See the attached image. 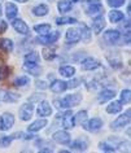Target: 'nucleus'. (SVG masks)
Instances as JSON below:
<instances>
[{
    "instance_id": "79ce46f5",
    "label": "nucleus",
    "mask_w": 131,
    "mask_h": 153,
    "mask_svg": "<svg viewBox=\"0 0 131 153\" xmlns=\"http://www.w3.org/2000/svg\"><path fill=\"white\" fill-rule=\"evenodd\" d=\"M53 105H55L57 109H60V110H66V109H69L66 101H65L64 99H56V100L53 101Z\"/></svg>"
},
{
    "instance_id": "1a4fd4ad",
    "label": "nucleus",
    "mask_w": 131,
    "mask_h": 153,
    "mask_svg": "<svg viewBox=\"0 0 131 153\" xmlns=\"http://www.w3.org/2000/svg\"><path fill=\"white\" fill-rule=\"evenodd\" d=\"M100 66H101L100 61L94 59V57H86V59L82 60V62H80V68H82V70H86V71L96 70V69H99Z\"/></svg>"
},
{
    "instance_id": "ea45409f",
    "label": "nucleus",
    "mask_w": 131,
    "mask_h": 153,
    "mask_svg": "<svg viewBox=\"0 0 131 153\" xmlns=\"http://www.w3.org/2000/svg\"><path fill=\"white\" fill-rule=\"evenodd\" d=\"M14 139L12 136H8V135H3L0 136V148H8L10 144H12V141Z\"/></svg>"
},
{
    "instance_id": "58836bf2",
    "label": "nucleus",
    "mask_w": 131,
    "mask_h": 153,
    "mask_svg": "<svg viewBox=\"0 0 131 153\" xmlns=\"http://www.w3.org/2000/svg\"><path fill=\"white\" fill-rule=\"evenodd\" d=\"M99 151H101V152H106V153H113L117 151V148L114 147V145H112L109 143H106V141H100L99 143Z\"/></svg>"
},
{
    "instance_id": "4be33fe9",
    "label": "nucleus",
    "mask_w": 131,
    "mask_h": 153,
    "mask_svg": "<svg viewBox=\"0 0 131 153\" xmlns=\"http://www.w3.org/2000/svg\"><path fill=\"white\" fill-rule=\"evenodd\" d=\"M63 127L65 130H71L75 127V121H74V116L70 110L65 112L63 114Z\"/></svg>"
},
{
    "instance_id": "b1692460",
    "label": "nucleus",
    "mask_w": 131,
    "mask_h": 153,
    "mask_svg": "<svg viewBox=\"0 0 131 153\" xmlns=\"http://www.w3.org/2000/svg\"><path fill=\"white\" fill-rule=\"evenodd\" d=\"M17 14H18L17 5L14 4V3H7V5H5V17H7V20H9V21L14 20V18L17 17Z\"/></svg>"
},
{
    "instance_id": "c03bdc74",
    "label": "nucleus",
    "mask_w": 131,
    "mask_h": 153,
    "mask_svg": "<svg viewBox=\"0 0 131 153\" xmlns=\"http://www.w3.org/2000/svg\"><path fill=\"white\" fill-rule=\"evenodd\" d=\"M9 68L8 66H0V81L1 79H4V78H7V76L9 75Z\"/></svg>"
},
{
    "instance_id": "4c0bfd02",
    "label": "nucleus",
    "mask_w": 131,
    "mask_h": 153,
    "mask_svg": "<svg viewBox=\"0 0 131 153\" xmlns=\"http://www.w3.org/2000/svg\"><path fill=\"white\" fill-rule=\"evenodd\" d=\"M30 83V78L28 75H21V76H17L16 79L13 81V86L14 87H25Z\"/></svg>"
},
{
    "instance_id": "5701e85b",
    "label": "nucleus",
    "mask_w": 131,
    "mask_h": 153,
    "mask_svg": "<svg viewBox=\"0 0 131 153\" xmlns=\"http://www.w3.org/2000/svg\"><path fill=\"white\" fill-rule=\"evenodd\" d=\"M79 33H80V40H83V43H90L92 39V31L86 24H80Z\"/></svg>"
},
{
    "instance_id": "f3484780",
    "label": "nucleus",
    "mask_w": 131,
    "mask_h": 153,
    "mask_svg": "<svg viewBox=\"0 0 131 153\" xmlns=\"http://www.w3.org/2000/svg\"><path fill=\"white\" fill-rule=\"evenodd\" d=\"M115 96V91L114 90H109V88H104L103 91H100L98 95V101L100 104H105V102L113 100Z\"/></svg>"
},
{
    "instance_id": "4468645a",
    "label": "nucleus",
    "mask_w": 131,
    "mask_h": 153,
    "mask_svg": "<svg viewBox=\"0 0 131 153\" xmlns=\"http://www.w3.org/2000/svg\"><path fill=\"white\" fill-rule=\"evenodd\" d=\"M53 112V109H52V106L49 105V102L47 100H43L39 102V106H38V109H36V114H38V117H49L52 114Z\"/></svg>"
},
{
    "instance_id": "de8ad7c7",
    "label": "nucleus",
    "mask_w": 131,
    "mask_h": 153,
    "mask_svg": "<svg viewBox=\"0 0 131 153\" xmlns=\"http://www.w3.org/2000/svg\"><path fill=\"white\" fill-rule=\"evenodd\" d=\"M7 27H8V24H7L5 21H1L0 20V34H3L7 30Z\"/></svg>"
},
{
    "instance_id": "2eb2a0df",
    "label": "nucleus",
    "mask_w": 131,
    "mask_h": 153,
    "mask_svg": "<svg viewBox=\"0 0 131 153\" xmlns=\"http://www.w3.org/2000/svg\"><path fill=\"white\" fill-rule=\"evenodd\" d=\"M35 145L39 148V152L40 153H52L55 151V145H53L51 141L45 140V139H36L35 141Z\"/></svg>"
},
{
    "instance_id": "3c124183",
    "label": "nucleus",
    "mask_w": 131,
    "mask_h": 153,
    "mask_svg": "<svg viewBox=\"0 0 131 153\" xmlns=\"http://www.w3.org/2000/svg\"><path fill=\"white\" fill-rule=\"evenodd\" d=\"M127 16H130V5H127Z\"/></svg>"
},
{
    "instance_id": "a878e982",
    "label": "nucleus",
    "mask_w": 131,
    "mask_h": 153,
    "mask_svg": "<svg viewBox=\"0 0 131 153\" xmlns=\"http://www.w3.org/2000/svg\"><path fill=\"white\" fill-rule=\"evenodd\" d=\"M64 100L66 101L69 108H73V106H77V105L80 104V101H82V96H80L79 94H73V95H68V96H65Z\"/></svg>"
},
{
    "instance_id": "e433bc0d",
    "label": "nucleus",
    "mask_w": 131,
    "mask_h": 153,
    "mask_svg": "<svg viewBox=\"0 0 131 153\" xmlns=\"http://www.w3.org/2000/svg\"><path fill=\"white\" fill-rule=\"evenodd\" d=\"M88 120V113L87 110H79L78 113L74 116V121H75V125H82L84 123Z\"/></svg>"
},
{
    "instance_id": "7c9ffc66",
    "label": "nucleus",
    "mask_w": 131,
    "mask_h": 153,
    "mask_svg": "<svg viewBox=\"0 0 131 153\" xmlns=\"http://www.w3.org/2000/svg\"><path fill=\"white\" fill-rule=\"evenodd\" d=\"M49 13V8L47 4H39L33 8V14L35 17H44Z\"/></svg>"
},
{
    "instance_id": "09e8293b",
    "label": "nucleus",
    "mask_w": 131,
    "mask_h": 153,
    "mask_svg": "<svg viewBox=\"0 0 131 153\" xmlns=\"http://www.w3.org/2000/svg\"><path fill=\"white\" fill-rule=\"evenodd\" d=\"M44 96V95H42V96H40V95H34V96L33 97H30L29 99V101H35V100H42V97H43Z\"/></svg>"
},
{
    "instance_id": "f257e3e1",
    "label": "nucleus",
    "mask_w": 131,
    "mask_h": 153,
    "mask_svg": "<svg viewBox=\"0 0 131 153\" xmlns=\"http://www.w3.org/2000/svg\"><path fill=\"white\" fill-rule=\"evenodd\" d=\"M83 9L88 16H95L104 10V7L101 4V0H84L83 1Z\"/></svg>"
},
{
    "instance_id": "49530a36",
    "label": "nucleus",
    "mask_w": 131,
    "mask_h": 153,
    "mask_svg": "<svg viewBox=\"0 0 131 153\" xmlns=\"http://www.w3.org/2000/svg\"><path fill=\"white\" fill-rule=\"evenodd\" d=\"M36 88H39V90H45L47 88V83H45L44 81H36Z\"/></svg>"
},
{
    "instance_id": "37998d69",
    "label": "nucleus",
    "mask_w": 131,
    "mask_h": 153,
    "mask_svg": "<svg viewBox=\"0 0 131 153\" xmlns=\"http://www.w3.org/2000/svg\"><path fill=\"white\" fill-rule=\"evenodd\" d=\"M108 5L112 7V8H119V7L125 5L126 0H106Z\"/></svg>"
},
{
    "instance_id": "603ef678",
    "label": "nucleus",
    "mask_w": 131,
    "mask_h": 153,
    "mask_svg": "<svg viewBox=\"0 0 131 153\" xmlns=\"http://www.w3.org/2000/svg\"><path fill=\"white\" fill-rule=\"evenodd\" d=\"M1 14H3V10H1V5H0V17H1Z\"/></svg>"
},
{
    "instance_id": "20e7f679",
    "label": "nucleus",
    "mask_w": 131,
    "mask_h": 153,
    "mask_svg": "<svg viewBox=\"0 0 131 153\" xmlns=\"http://www.w3.org/2000/svg\"><path fill=\"white\" fill-rule=\"evenodd\" d=\"M82 126H83V130H86L87 132L95 134V132H99L103 128L104 122L101 118L95 117V118H91V120H87L84 123H82Z\"/></svg>"
},
{
    "instance_id": "f03ea898",
    "label": "nucleus",
    "mask_w": 131,
    "mask_h": 153,
    "mask_svg": "<svg viewBox=\"0 0 131 153\" xmlns=\"http://www.w3.org/2000/svg\"><path fill=\"white\" fill-rule=\"evenodd\" d=\"M104 40L109 45H121L122 43V34L119 33V30L109 29L104 33Z\"/></svg>"
},
{
    "instance_id": "c9c22d12",
    "label": "nucleus",
    "mask_w": 131,
    "mask_h": 153,
    "mask_svg": "<svg viewBox=\"0 0 131 153\" xmlns=\"http://www.w3.org/2000/svg\"><path fill=\"white\" fill-rule=\"evenodd\" d=\"M130 100H131V91L129 88L122 90L121 94H119V102L122 105H126V104H130Z\"/></svg>"
},
{
    "instance_id": "aec40b11",
    "label": "nucleus",
    "mask_w": 131,
    "mask_h": 153,
    "mask_svg": "<svg viewBox=\"0 0 131 153\" xmlns=\"http://www.w3.org/2000/svg\"><path fill=\"white\" fill-rule=\"evenodd\" d=\"M68 145H69V148H70V151L84 152L88 148V141L87 140H83V139H77V140L70 141Z\"/></svg>"
},
{
    "instance_id": "6e6552de",
    "label": "nucleus",
    "mask_w": 131,
    "mask_h": 153,
    "mask_svg": "<svg viewBox=\"0 0 131 153\" xmlns=\"http://www.w3.org/2000/svg\"><path fill=\"white\" fill-rule=\"evenodd\" d=\"M34 110H35V106H34L31 101L25 102L20 108V118L22 121H30L34 114Z\"/></svg>"
},
{
    "instance_id": "cd10ccee",
    "label": "nucleus",
    "mask_w": 131,
    "mask_h": 153,
    "mask_svg": "<svg viewBox=\"0 0 131 153\" xmlns=\"http://www.w3.org/2000/svg\"><path fill=\"white\" fill-rule=\"evenodd\" d=\"M42 56H43L44 60L47 61H52L55 60L57 55H56V49L52 48V45H45V47L43 48V51H42Z\"/></svg>"
},
{
    "instance_id": "7ed1b4c3",
    "label": "nucleus",
    "mask_w": 131,
    "mask_h": 153,
    "mask_svg": "<svg viewBox=\"0 0 131 153\" xmlns=\"http://www.w3.org/2000/svg\"><path fill=\"white\" fill-rule=\"evenodd\" d=\"M130 116H131V110L127 109L126 113L121 114V116L117 117L113 122H112V123H110V128L112 130H122V128H125L126 126L130 123V120H131Z\"/></svg>"
},
{
    "instance_id": "473e14b6",
    "label": "nucleus",
    "mask_w": 131,
    "mask_h": 153,
    "mask_svg": "<svg viewBox=\"0 0 131 153\" xmlns=\"http://www.w3.org/2000/svg\"><path fill=\"white\" fill-rule=\"evenodd\" d=\"M34 31L39 35H45V34L51 33L52 31V26L49 24H39L34 26Z\"/></svg>"
},
{
    "instance_id": "9d476101",
    "label": "nucleus",
    "mask_w": 131,
    "mask_h": 153,
    "mask_svg": "<svg viewBox=\"0 0 131 153\" xmlns=\"http://www.w3.org/2000/svg\"><path fill=\"white\" fill-rule=\"evenodd\" d=\"M20 100V95L14 94L8 90H0V101L1 102H8V104H14Z\"/></svg>"
},
{
    "instance_id": "423d86ee",
    "label": "nucleus",
    "mask_w": 131,
    "mask_h": 153,
    "mask_svg": "<svg viewBox=\"0 0 131 153\" xmlns=\"http://www.w3.org/2000/svg\"><path fill=\"white\" fill-rule=\"evenodd\" d=\"M14 116L12 113H3L1 116H0V131H8L13 127L14 125Z\"/></svg>"
},
{
    "instance_id": "bb28decb",
    "label": "nucleus",
    "mask_w": 131,
    "mask_h": 153,
    "mask_svg": "<svg viewBox=\"0 0 131 153\" xmlns=\"http://www.w3.org/2000/svg\"><path fill=\"white\" fill-rule=\"evenodd\" d=\"M59 73L65 78H73L75 75V68L71 65H63L59 68Z\"/></svg>"
},
{
    "instance_id": "a18cd8bd",
    "label": "nucleus",
    "mask_w": 131,
    "mask_h": 153,
    "mask_svg": "<svg viewBox=\"0 0 131 153\" xmlns=\"http://www.w3.org/2000/svg\"><path fill=\"white\" fill-rule=\"evenodd\" d=\"M80 79H78V78H74L73 81H70V82H66L68 83V88H77L78 86H80Z\"/></svg>"
},
{
    "instance_id": "dca6fc26",
    "label": "nucleus",
    "mask_w": 131,
    "mask_h": 153,
    "mask_svg": "<svg viewBox=\"0 0 131 153\" xmlns=\"http://www.w3.org/2000/svg\"><path fill=\"white\" fill-rule=\"evenodd\" d=\"M106 22H105V17L103 16L101 13H99L98 16L94 18V21H92V30H94L95 34H100L105 27Z\"/></svg>"
},
{
    "instance_id": "a211bd4d",
    "label": "nucleus",
    "mask_w": 131,
    "mask_h": 153,
    "mask_svg": "<svg viewBox=\"0 0 131 153\" xmlns=\"http://www.w3.org/2000/svg\"><path fill=\"white\" fill-rule=\"evenodd\" d=\"M106 60H108L109 65L114 69V70H118V69L123 68L122 59L119 57V55H117V53H108V55H106Z\"/></svg>"
},
{
    "instance_id": "72a5a7b5",
    "label": "nucleus",
    "mask_w": 131,
    "mask_h": 153,
    "mask_svg": "<svg viewBox=\"0 0 131 153\" xmlns=\"http://www.w3.org/2000/svg\"><path fill=\"white\" fill-rule=\"evenodd\" d=\"M56 24L57 25H74V24H78V20L73 17H68V16H61L56 18Z\"/></svg>"
},
{
    "instance_id": "ddd939ff",
    "label": "nucleus",
    "mask_w": 131,
    "mask_h": 153,
    "mask_svg": "<svg viewBox=\"0 0 131 153\" xmlns=\"http://www.w3.org/2000/svg\"><path fill=\"white\" fill-rule=\"evenodd\" d=\"M22 69L28 73V74H31L34 76H38L42 73V68L39 62H31V61H25Z\"/></svg>"
},
{
    "instance_id": "c756f323",
    "label": "nucleus",
    "mask_w": 131,
    "mask_h": 153,
    "mask_svg": "<svg viewBox=\"0 0 131 153\" xmlns=\"http://www.w3.org/2000/svg\"><path fill=\"white\" fill-rule=\"evenodd\" d=\"M125 20V14H123V12H121V10L118 9H113L109 12V21L112 22V24H118V22H121Z\"/></svg>"
},
{
    "instance_id": "864d4df0",
    "label": "nucleus",
    "mask_w": 131,
    "mask_h": 153,
    "mask_svg": "<svg viewBox=\"0 0 131 153\" xmlns=\"http://www.w3.org/2000/svg\"><path fill=\"white\" fill-rule=\"evenodd\" d=\"M70 1L73 3V4H74V3H77V1H78V0H70Z\"/></svg>"
},
{
    "instance_id": "39448f33",
    "label": "nucleus",
    "mask_w": 131,
    "mask_h": 153,
    "mask_svg": "<svg viewBox=\"0 0 131 153\" xmlns=\"http://www.w3.org/2000/svg\"><path fill=\"white\" fill-rule=\"evenodd\" d=\"M59 39H60V33L53 31V33L45 34V35H39L35 39V42L39 43V44H43V45H52V44H55Z\"/></svg>"
},
{
    "instance_id": "6ab92c4d",
    "label": "nucleus",
    "mask_w": 131,
    "mask_h": 153,
    "mask_svg": "<svg viewBox=\"0 0 131 153\" xmlns=\"http://www.w3.org/2000/svg\"><path fill=\"white\" fill-rule=\"evenodd\" d=\"M47 123H48V121L45 120V118L43 117V118H39V120H36V121H34V122H31V123L29 125V127H28V131L29 132H39L40 130H43L45 126H47Z\"/></svg>"
},
{
    "instance_id": "8fccbe9b",
    "label": "nucleus",
    "mask_w": 131,
    "mask_h": 153,
    "mask_svg": "<svg viewBox=\"0 0 131 153\" xmlns=\"http://www.w3.org/2000/svg\"><path fill=\"white\" fill-rule=\"evenodd\" d=\"M14 1H17V3H28L29 0H14Z\"/></svg>"
},
{
    "instance_id": "2f4dec72",
    "label": "nucleus",
    "mask_w": 131,
    "mask_h": 153,
    "mask_svg": "<svg viewBox=\"0 0 131 153\" xmlns=\"http://www.w3.org/2000/svg\"><path fill=\"white\" fill-rule=\"evenodd\" d=\"M122 104L119 101H112L109 105L106 106V113L108 114H118V113H121L122 112Z\"/></svg>"
},
{
    "instance_id": "c85d7f7f",
    "label": "nucleus",
    "mask_w": 131,
    "mask_h": 153,
    "mask_svg": "<svg viewBox=\"0 0 131 153\" xmlns=\"http://www.w3.org/2000/svg\"><path fill=\"white\" fill-rule=\"evenodd\" d=\"M57 9H59V12L61 14L68 13L73 9V3L70 0H59V1H57Z\"/></svg>"
},
{
    "instance_id": "a19ab883",
    "label": "nucleus",
    "mask_w": 131,
    "mask_h": 153,
    "mask_svg": "<svg viewBox=\"0 0 131 153\" xmlns=\"http://www.w3.org/2000/svg\"><path fill=\"white\" fill-rule=\"evenodd\" d=\"M25 61H31V62H39L40 61V56L39 53L33 51V52H29L25 55Z\"/></svg>"
},
{
    "instance_id": "393cba45",
    "label": "nucleus",
    "mask_w": 131,
    "mask_h": 153,
    "mask_svg": "<svg viewBox=\"0 0 131 153\" xmlns=\"http://www.w3.org/2000/svg\"><path fill=\"white\" fill-rule=\"evenodd\" d=\"M14 48V43L9 38H0V51L4 53H10Z\"/></svg>"
},
{
    "instance_id": "0eeeda50",
    "label": "nucleus",
    "mask_w": 131,
    "mask_h": 153,
    "mask_svg": "<svg viewBox=\"0 0 131 153\" xmlns=\"http://www.w3.org/2000/svg\"><path fill=\"white\" fill-rule=\"evenodd\" d=\"M52 140L57 144H61V145H68L69 143L71 141V136L70 134L65 130H59V131L53 132L52 135Z\"/></svg>"
},
{
    "instance_id": "f704fd0d",
    "label": "nucleus",
    "mask_w": 131,
    "mask_h": 153,
    "mask_svg": "<svg viewBox=\"0 0 131 153\" xmlns=\"http://www.w3.org/2000/svg\"><path fill=\"white\" fill-rule=\"evenodd\" d=\"M29 132V131H28ZM13 139H22V140H33V139H35V136L34 135V132H29V134H26V132H22V131H18V132H14L13 135H12Z\"/></svg>"
},
{
    "instance_id": "9b49d317",
    "label": "nucleus",
    "mask_w": 131,
    "mask_h": 153,
    "mask_svg": "<svg viewBox=\"0 0 131 153\" xmlns=\"http://www.w3.org/2000/svg\"><path fill=\"white\" fill-rule=\"evenodd\" d=\"M12 27L16 30V31L18 34H21V35H29L30 34V29L28 24L21 20V18H14V20H12Z\"/></svg>"
},
{
    "instance_id": "412c9836",
    "label": "nucleus",
    "mask_w": 131,
    "mask_h": 153,
    "mask_svg": "<svg viewBox=\"0 0 131 153\" xmlns=\"http://www.w3.org/2000/svg\"><path fill=\"white\" fill-rule=\"evenodd\" d=\"M49 88H51V91L55 94H63L68 90V83L65 81H63V79H55V81L51 83Z\"/></svg>"
},
{
    "instance_id": "f8f14e48",
    "label": "nucleus",
    "mask_w": 131,
    "mask_h": 153,
    "mask_svg": "<svg viewBox=\"0 0 131 153\" xmlns=\"http://www.w3.org/2000/svg\"><path fill=\"white\" fill-rule=\"evenodd\" d=\"M65 39H66V44L71 45V44H77L80 40V33L79 29L75 27H70L68 29L66 34H65Z\"/></svg>"
}]
</instances>
